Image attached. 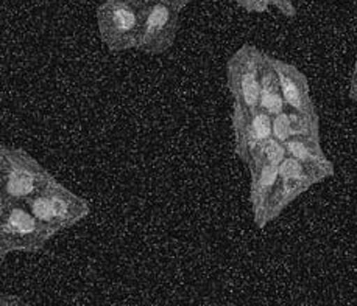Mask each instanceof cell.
I'll list each match as a JSON object with an SVG mask.
<instances>
[{"label":"cell","instance_id":"6da1fadb","mask_svg":"<svg viewBox=\"0 0 357 306\" xmlns=\"http://www.w3.org/2000/svg\"><path fill=\"white\" fill-rule=\"evenodd\" d=\"M264 56L253 49H243L231 61L229 81L236 104L256 109L261 95V67Z\"/></svg>","mask_w":357,"mask_h":306},{"label":"cell","instance_id":"7a4b0ae2","mask_svg":"<svg viewBox=\"0 0 357 306\" xmlns=\"http://www.w3.org/2000/svg\"><path fill=\"white\" fill-rule=\"evenodd\" d=\"M103 36L112 45H125L137 36L141 25L135 5L128 2H112L100 11Z\"/></svg>","mask_w":357,"mask_h":306},{"label":"cell","instance_id":"3957f363","mask_svg":"<svg viewBox=\"0 0 357 306\" xmlns=\"http://www.w3.org/2000/svg\"><path fill=\"white\" fill-rule=\"evenodd\" d=\"M181 3L184 0H161L153 5L144 25V41L158 42V49L169 45L175 35Z\"/></svg>","mask_w":357,"mask_h":306},{"label":"cell","instance_id":"277c9868","mask_svg":"<svg viewBox=\"0 0 357 306\" xmlns=\"http://www.w3.org/2000/svg\"><path fill=\"white\" fill-rule=\"evenodd\" d=\"M272 64L276 70L278 78H280L281 92L287 108L303 115L315 117L312 112V103L309 99L306 79L303 78L301 73L296 69L290 67V65L280 61H273V59Z\"/></svg>","mask_w":357,"mask_h":306},{"label":"cell","instance_id":"5b68a950","mask_svg":"<svg viewBox=\"0 0 357 306\" xmlns=\"http://www.w3.org/2000/svg\"><path fill=\"white\" fill-rule=\"evenodd\" d=\"M284 146H286L289 156L300 159L303 162L329 165L315 137H290L287 142H284Z\"/></svg>","mask_w":357,"mask_h":306},{"label":"cell","instance_id":"8992f818","mask_svg":"<svg viewBox=\"0 0 357 306\" xmlns=\"http://www.w3.org/2000/svg\"><path fill=\"white\" fill-rule=\"evenodd\" d=\"M286 154H287V151H286V146H284V143L278 140V138H275V137H270V138H267V140L262 142L261 148H259V151H257L255 159L259 157V159H262V161H266L268 163L280 165L284 161Z\"/></svg>","mask_w":357,"mask_h":306},{"label":"cell","instance_id":"52a82bcc","mask_svg":"<svg viewBox=\"0 0 357 306\" xmlns=\"http://www.w3.org/2000/svg\"><path fill=\"white\" fill-rule=\"evenodd\" d=\"M251 126H253V131L256 137L259 138V142L267 140L273 136L272 115L259 108L251 111Z\"/></svg>","mask_w":357,"mask_h":306},{"label":"cell","instance_id":"ba28073f","mask_svg":"<svg viewBox=\"0 0 357 306\" xmlns=\"http://www.w3.org/2000/svg\"><path fill=\"white\" fill-rule=\"evenodd\" d=\"M33 190V177L29 172H15L8 179V191L11 195L24 196Z\"/></svg>","mask_w":357,"mask_h":306},{"label":"cell","instance_id":"9c48e42d","mask_svg":"<svg viewBox=\"0 0 357 306\" xmlns=\"http://www.w3.org/2000/svg\"><path fill=\"white\" fill-rule=\"evenodd\" d=\"M273 137L280 142H287L292 137V131H290V115L289 111H282L280 114L273 115Z\"/></svg>","mask_w":357,"mask_h":306},{"label":"cell","instance_id":"30bf717a","mask_svg":"<svg viewBox=\"0 0 357 306\" xmlns=\"http://www.w3.org/2000/svg\"><path fill=\"white\" fill-rule=\"evenodd\" d=\"M10 225L19 234H31L35 230V221L33 218L22 210H13L10 215Z\"/></svg>","mask_w":357,"mask_h":306},{"label":"cell","instance_id":"8fae6325","mask_svg":"<svg viewBox=\"0 0 357 306\" xmlns=\"http://www.w3.org/2000/svg\"><path fill=\"white\" fill-rule=\"evenodd\" d=\"M33 215L43 219V221H49V219L54 218L55 213L54 205H52V199H38V201L33 204Z\"/></svg>","mask_w":357,"mask_h":306},{"label":"cell","instance_id":"7c38bea8","mask_svg":"<svg viewBox=\"0 0 357 306\" xmlns=\"http://www.w3.org/2000/svg\"><path fill=\"white\" fill-rule=\"evenodd\" d=\"M237 5H241L248 13H266L268 10V0H233Z\"/></svg>","mask_w":357,"mask_h":306},{"label":"cell","instance_id":"4fadbf2b","mask_svg":"<svg viewBox=\"0 0 357 306\" xmlns=\"http://www.w3.org/2000/svg\"><path fill=\"white\" fill-rule=\"evenodd\" d=\"M268 2L278 6V8H280L286 16H294L295 8L292 5V0H268Z\"/></svg>","mask_w":357,"mask_h":306},{"label":"cell","instance_id":"5bb4252c","mask_svg":"<svg viewBox=\"0 0 357 306\" xmlns=\"http://www.w3.org/2000/svg\"><path fill=\"white\" fill-rule=\"evenodd\" d=\"M349 98H351L353 102H357V58H356V64H354V70L351 76V84H349Z\"/></svg>","mask_w":357,"mask_h":306},{"label":"cell","instance_id":"9a60e30c","mask_svg":"<svg viewBox=\"0 0 357 306\" xmlns=\"http://www.w3.org/2000/svg\"><path fill=\"white\" fill-rule=\"evenodd\" d=\"M52 205H54L55 216H64L66 211H68V207H66V204L61 199H52Z\"/></svg>","mask_w":357,"mask_h":306},{"label":"cell","instance_id":"2e32d148","mask_svg":"<svg viewBox=\"0 0 357 306\" xmlns=\"http://www.w3.org/2000/svg\"><path fill=\"white\" fill-rule=\"evenodd\" d=\"M128 3H131V5H135V3H137V2H149V0H127Z\"/></svg>","mask_w":357,"mask_h":306}]
</instances>
